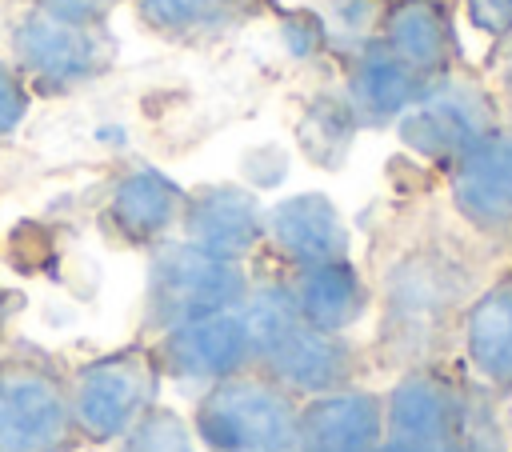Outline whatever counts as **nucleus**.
Masks as SVG:
<instances>
[{"mask_svg":"<svg viewBox=\"0 0 512 452\" xmlns=\"http://www.w3.org/2000/svg\"><path fill=\"white\" fill-rule=\"evenodd\" d=\"M16 116H20V100H12V84H8V76L0 72V128L12 124Z\"/></svg>","mask_w":512,"mask_h":452,"instance_id":"obj_1","label":"nucleus"}]
</instances>
